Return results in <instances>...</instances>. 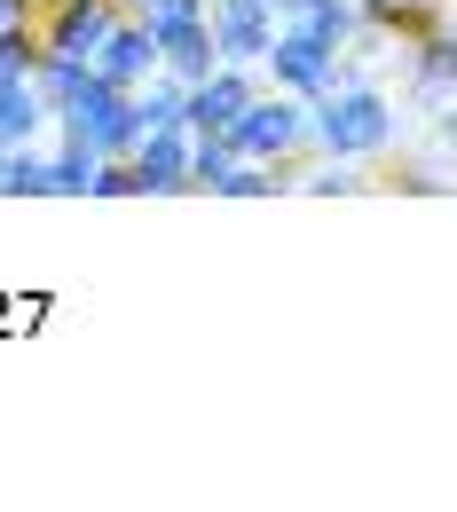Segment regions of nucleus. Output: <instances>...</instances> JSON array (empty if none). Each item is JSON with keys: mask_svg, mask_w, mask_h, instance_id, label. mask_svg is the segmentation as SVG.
I'll return each mask as SVG.
<instances>
[{"mask_svg": "<svg viewBox=\"0 0 457 512\" xmlns=\"http://www.w3.org/2000/svg\"><path fill=\"white\" fill-rule=\"evenodd\" d=\"M402 142V103L379 79H339L324 95H308V150L316 158H347V166H379Z\"/></svg>", "mask_w": 457, "mask_h": 512, "instance_id": "obj_1", "label": "nucleus"}, {"mask_svg": "<svg viewBox=\"0 0 457 512\" xmlns=\"http://www.w3.org/2000/svg\"><path fill=\"white\" fill-rule=\"evenodd\" d=\"M221 142H229L237 158L300 166V158H308V103H300V95H276V87H253V103L221 127Z\"/></svg>", "mask_w": 457, "mask_h": 512, "instance_id": "obj_2", "label": "nucleus"}, {"mask_svg": "<svg viewBox=\"0 0 457 512\" xmlns=\"http://www.w3.org/2000/svg\"><path fill=\"white\" fill-rule=\"evenodd\" d=\"M261 87H276V95H324L331 79H339V40L331 32H316V24H276V40H268L261 64Z\"/></svg>", "mask_w": 457, "mask_h": 512, "instance_id": "obj_3", "label": "nucleus"}, {"mask_svg": "<svg viewBox=\"0 0 457 512\" xmlns=\"http://www.w3.org/2000/svg\"><path fill=\"white\" fill-rule=\"evenodd\" d=\"M127 166H134V197H182L190 190V127H142Z\"/></svg>", "mask_w": 457, "mask_h": 512, "instance_id": "obj_4", "label": "nucleus"}, {"mask_svg": "<svg viewBox=\"0 0 457 512\" xmlns=\"http://www.w3.org/2000/svg\"><path fill=\"white\" fill-rule=\"evenodd\" d=\"M205 32L221 64H261L276 40V8L268 0H205Z\"/></svg>", "mask_w": 457, "mask_h": 512, "instance_id": "obj_5", "label": "nucleus"}, {"mask_svg": "<svg viewBox=\"0 0 457 512\" xmlns=\"http://www.w3.org/2000/svg\"><path fill=\"white\" fill-rule=\"evenodd\" d=\"M253 87H261L253 64H213L205 79H190V95H182V127L190 134H221L245 103H253Z\"/></svg>", "mask_w": 457, "mask_h": 512, "instance_id": "obj_6", "label": "nucleus"}, {"mask_svg": "<svg viewBox=\"0 0 457 512\" xmlns=\"http://www.w3.org/2000/svg\"><path fill=\"white\" fill-rule=\"evenodd\" d=\"M150 24V48H158V71H174L182 87L205 79V71L221 64L213 56V32H205V16H142Z\"/></svg>", "mask_w": 457, "mask_h": 512, "instance_id": "obj_7", "label": "nucleus"}, {"mask_svg": "<svg viewBox=\"0 0 457 512\" xmlns=\"http://www.w3.org/2000/svg\"><path fill=\"white\" fill-rule=\"evenodd\" d=\"M87 64H95V79H111V87H142V79L158 71V48H150V24L119 8V24L103 32V48H95Z\"/></svg>", "mask_w": 457, "mask_h": 512, "instance_id": "obj_8", "label": "nucleus"}, {"mask_svg": "<svg viewBox=\"0 0 457 512\" xmlns=\"http://www.w3.org/2000/svg\"><path fill=\"white\" fill-rule=\"evenodd\" d=\"M40 134H48L40 87H32V79H8V87H0V150H24V142H40Z\"/></svg>", "mask_w": 457, "mask_h": 512, "instance_id": "obj_9", "label": "nucleus"}, {"mask_svg": "<svg viewBox=\"0 0 457 512\" xmlns=\"http://www.w3.org/2000/svg\"><path fill=\"white\" fill-rule=\"evenodd\" d=\"M292 190V166H268V158H229L221 174H213V190L205 197H276Z\"/></svg>", "mask_w": 457, "mask_h": 512, "instance_id": "obj_10", "label": "nucleus"}, {"mask_svg": "<svg viewBox=\"0 0 457 512\" xmlns=\"http://www.w3.org/2000/svg\"><path fill=\"white\" fill-rule=\"evenodd\" d=\"M292 190H308V197H363V190H371V166L316 158V166H292Z\"/></svg>", "mask_w": 457, "mask_h": 512, "instance_id": "obj_11", "label": "nucleus"}, {"mask_svg": "<svg viewBox=\"0 0 457 512\" xmlns=\"http://www.w3.org/2000/svg\"><path fill=\"white\" fill-rule=\"evenodd\" d=\"M95 142H71L56 134V150H48V197H87V174H95Z\"/></svg>", "mask_w": 457, "mask_h": 512, "instance_id": "obj_12", "label": "nucleus"}, {"mask_svg": "<svg viewBox=\"0 0 457 512\" xmlns=\"http://www.w3.org/2000/svg\"><path fill=\"white\" fill-rule=\"evenodd\" d=\"M182 95H190V87H182L174 71H150V79L134 87V119H142V127H182Z\"/></svg>", "mask_w": 457, "mask_h": 512, "instance_id": "obj_13", "label": "nucleus"}, {"mask_svg": "<svg viewBox=\"0 0 457 512\" xmlns=\"http://www.w3.org/2000/svg\"><path fill=\"white\" fill-rule=\"evenodd\" d=\"M32 56H40L32 24H8V32H0V87H8V79H32Z\"/></svg>", "mask_w": 457, "mask_h": 512, "instance_id": "obj_14", "label": "nucleus"}, {"mask_svg": "<svg viewBox=\"0 0 457 512\" xmlns=\"http://www.w3.org/2000/svg\"><path fill=\"white\" fill-rule=\"evenodd\" d=\"M229 158H237V150H229L221 134H190V190H213V174H221Z\"/></svg>", "mask_w": 457, "mask_h": 512, "instance_id": "obj_15", "label": "nucleus"}, {"mask_svg": "<svg viewBox=\"0 0 457 512\" xmlns=\"http://www.w3.org/2000/svg\"><path fill=\"white\" fill-rule=\"evenodd\" d=\"M87 197H134V166H127V158H95Z\"/></svg>", "mask_w": 457, "mask_h": 512, "instance_id": "obj_16", "label": "nucleus"}, {"mask_svg": "<svg viewBox=\"0 0 457 512\" xmlns=\"http://www.w3.org/2000/svg\"><path fill=\"white\" fill-rule=\"evenodd\" d=\"M119 8H127V16H134V8H142V0H119Z\"/></svg>", "mask_w": 457, "mask_h": 512, "instance_id": "obj_17", "label": "nucleus"}]
</instances>
